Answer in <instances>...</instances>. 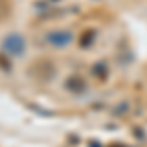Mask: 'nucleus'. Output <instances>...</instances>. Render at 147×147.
<instances>
[{
	"label": "nucleus",
	"mask_w": 147,
	"mask_h": 147,
	"mask_svg": "<svg viewBox=\"0 0 147 147\" xmlns=\"http://www.w3.org/2000/svg\"><path fill=\"white\" fill-rule=\"evenodd\" d=\"M47 41L55 47H65L73 41V34L71 32H53V34H47Z\"/></svg>",
	"instance_id": "obj_2"
},
{
	"label": "nucleus",
	"mask_w": 147,
	"mask_h": 147,
	"mask_svg": "<svg viewBox=\"0 0 147 147\" xmlns=\"http://www.w3.org/2000/svg\"><path fill=\"white\" fill-rule=\"evenodd\" d=\"M2 49L8 53V55H22L24 51H26V43H24V37L18 34H10L4 37V41H2Z\"/></svg>",
	"instance_id": "obj_1"
}]
</instances>
